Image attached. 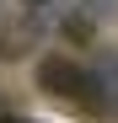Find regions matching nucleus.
<instances>
[{
    "label": "nucleus",
    "instance_id": "1",
    "mask_svg": "<svg viewBox=\"0 0 118 123\" xmlns=\"http://www.w3.org/2000/svg\"><path fill=\"white\" fill-rule=\"evenodd\" d=\"M38 86L48 96H59V102H75V107L91 112V75H86V64H75L70 54H48L43 64H38Z\"/></svg>",
    "mask_w": 118,
    "mask_h": 123
},
{
    "label": "nucleus",
    "instance_id": "2",
    "mask_svg": "<svg viewBox=\"0 0 118 123\" xmlns=\"http://www.w3.org/2000/svg\"><path fill=\"white\" fill-rule=\"evenodd\" d=\"M86 75H91V112L113 118L118 112V54H97Z\"/></svg>",
    "mask_w": 118,
    "mask_h": 123
},
{
    "label": "nucleus",
    "instance_id": "3",
    "mask_svg": "<svg viewBox=\"0 0 118 123\" xmlns=\"http://www.w3.org/2000/svg\"><path fill=\"white\" fill-rule=\"evenodd\" d=\"M0 123H27V118H0Z\"/></svg>",
    "mask_w": 118,
    "mask_h": 123
},
{
    "label": "nucleus",
    "instance_id": "4",
    "mask_svg": "<svg viewBox=\"0 0 118 123\" xmlns=\"http://www.w3.org/2000/svg\"><path fill=\"white\" fill-rule=\"evenodd\" d=\"M27 6H43V0H27Z\"/></svg>",
    "mask_w": 118,
    "mask_h": 123
}]
</instances>
